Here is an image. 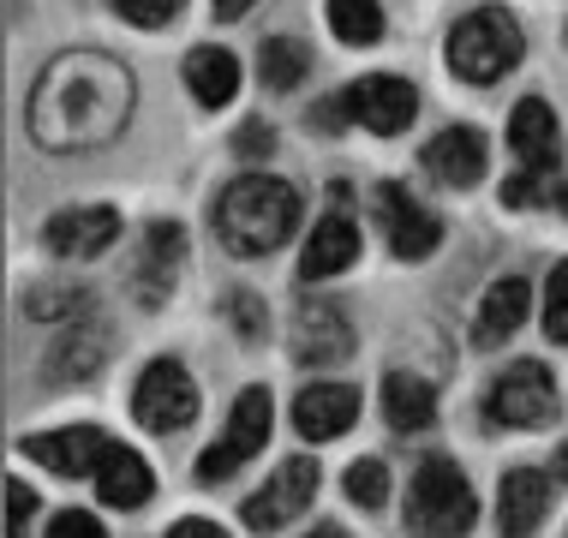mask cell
<instances>
[{
	"label": "cell",
	"mask_w": 568,
	"mask_h": 538,
	"mask_svg": "<svg viewBox=\"0 0 568 538\" xmlns=\"http://www.w3.org/2000/svg\"><path fill=\"white\" fill-rule=\"evenodd\" d=\"M359 407H365V395L353 383H305L294 395V430L305 443H335L353 430Z\"/></svg>",
	"instance_id": "12"
},
{
	"label": "cell",
	"mask_w": 568,
	"mask_h": 538,
	"mask_svg": "<svg viewBox=\"0 0 568 538\" xmlns=\"http://www.w3.org/2000/svg\"><path fill=\"white\" fill-rule=\"evenodd\" d=\"M305 538H347L342 527H329V520H324V527H317V532H305Z\"/></svg>",
	"instance_id": "39"
},
{
	"label": "cell",
	"mask_w": 568,
	"mask_h": 538,
	"mask_svg": "<svg viewBox=\"0 0 568 538\" xmlns=\"http://www.w3.org/2000/svg\"><path fill=\"white\" fill-rule=\"evenodd\" d=\"M30 520H37V490L24 479H7V538H24Z\"/></svg>",
	"instance_id": "30"
},
{
	"label": "cell",
	"mask_w": 568,
	"mask_h": 538,
	"mask_svg": "<svg viewBox=\"0 0 568 538\" xmlns=\"http://www.w3.org/2000/svg\"><path fill=\"white\" fill-rule=\"evenodd\" d=\"M557 204H562V215H568V186H562V197H557Z\"/></svg>",
	"instance_id": "41"
},
{
	"label": "cell",
	"mask_w": 568,
	"mask_h": 538,
	"mask_svg": "<svg viewBox=\"0 0 568 538\" xmlns=\"http://www.w3.org/2000/svg\"><path fill=\"white\" fill-rule=\"evenodd\" d=\"M520 67V24L503 7H473L449 30V72L460 84H497Z\"/></svg>",
	"instance_id": "4"
},
{
	"label": "cell",
	"mask_w": 568,
	"mask_h": 538,
	"mask_svg": "<svg viewBox=\"0 0 568 538\" xmlns=\"http://www.w3.org/2000/svg\"><path fill=\"white\" fill-rule=\"evenodd\" d=\"M102 353H109V342H102V329H72L67 342H60V353L49 359V377L54 383H79L102 365Z\"/></svg>",
	"instance_id": "26"
},
{
	"label": "cell",
	"mask_w": 568,
	"mask_h": 538,
	"mask_svg": "<svg viewBox=\"0 0 568 538\" xmlns=\"http://www.w3.org/2000/svg\"><path fill=\"white\" fill-rule=\"evenodd\" d=\"M186 84L204 108H227L234 90H240V60L227 49H216V42H197V49L186 54Z\"/></svg>",
	"instance_id": "23"
},
{
	"label": "cell",
	"mask_w": 568,
	"mask_h": 538,
	"mask_svg": "<svg viewBox=\"0 0 568 538\" xmlns=\"http://www.w3.org/2000/svg\"><path fill=\"white\" fill-rule=\"evenodd\" d=\"M485 162H490V144H485L479 126H443L432 144H425V168L455 192H467L473 180H485Z\"/></svg>",
	"instance_id": "17"
},
{
	"label": "cell",
	"mask_w": 568,
	"mask_h": 538,
	"mask_svg": "<svg viewBox=\"0 0 568 538\" xmlns=\"http://www.w3.org/2000/svg\"><path fill=\"white\" fill-rule=\"evenodd\" d=\"M539 192H545V180L509 174V186H503V204H509V210H532V204H539Z\"/></svg>",
	"instance_id": "35"
},
{
	"label": "cell",
	"mask_w": 568,
	"mask_h": 538,
	"mask_svg": "<svg viewBox=\"0 0 568 538\" xmlns=\"http://www.w3.org/2000/svg\"><path fill=\"white\" fill-rule=\"evenodd\" d=\"M156 479H150V460L132 455L126 443H109V455H102L97 467V497L109 503V509H144Z\"/></svg>",
	"instance_id": "21"
},
{
	"label": "cell",
	"mask_w": 568,
	"mask_h": 538,
	"mask_svg": "<svg viewBox=\"0 0 568 538\" xmlns=\"http://www.w3.org/2000/svg\"><path fill=\"white\" fill-rule=\"evenodd\" d=\"M180 264H186V234H180L174 222H150L144 252H138V270H132V282L144 287V305H162L168 300Z\"/></svg>",
	"instance_id": "20"
},
{
	"label": "cell",
	"mask_w": 568,
	"mask_h": 538,
	"mask_svg": "<svg viewBox=\"0 0 568 538\" xmlns=\"http://www.w3.org/2000/svg\"><path fill=\"white\" fill-rule=\"evenodd\" d=\"M347 503H359V509H383V497H389V467H383L377 455H359L347 467Z\"/></svg>",
	"instance_id": "27"
},
{
	"label": "cell",
	"mask_w": 568,
	"mask_h": 538,
	"mask_svg": "<svg viewBox=\"0 0 568 538\" xmlns=\"http://www.w3.org/2000/svg\"><path fill=\"white\" fill-rule=\"evenodd\" d=\"M49 538H109V527H102L97 515H84V509H60Z\"/></svg>",
	"instance_id": "32"
},
{
	"label": "cell",
	"mask_w": 568,
	"mask_h": 538,
	"mask_svg": "<svg viewBox=\"0 0 568 538\" xmlns=\"http://www.w3.org/2000/svg\"><path fill=\"white\" fill-rule=\"evenodd\" d=\"M270 425H275V407H270V389H245L234 413H227V430L216 443H210L204 455H197V485H222L227 473H240L245 460H252L257 449L270 443Z\"/></svg>",
	"instance_id": "6"
},
{
	"label": "cell",
	"mask_w": 568,
	"mask_h": 538,
	"mask_svg": "<svg viewBox=\"0 0 568 538\" xmlns=\"http://www.w3.org/2000/svg\"><path fill=\"white\" fill-rule=\"evenodd\" d=\"M485 419L503 430H539L557 419V377L545 359H515L509 372L490 383L485 395Z\"/></svg>",
	"instance_id": "5"
},
{
	"label": "cell",
	"mask_w": 568,
	"mask_h": 538,
	"mask_svg": "<svg viewBox=\"0 0 568 538\" xmlns=\"http://www.w3.org/2000/svg\"><path fill=\"white\" fill-rule=\"evenodd\" d=\"M305 72H312V49H305L300 37H270L264 49H257V84L275 90V97L294 90Z\"/></svg>",
	"instance_id": "24"
},
{
	"label": "cell",
	"mask_w": 568,
	"mask_h": 538,
	"mask_svg": "<svg viewBox=\"0 0 568 538\" xmlns=\"http://www.w3.org/2000/svg\"><path fill=\"white\" fill-rule=\"evenodd\" d=\"M294 353L300 365H342L353 353V323L335 300H305L294 317Z\"/></svg>",
	"instance_id": "15"
},
{
	"label": "cell",
	"mask_w": 568,
	"mask_h": 538,
	"mask_svg": "<svg viewBox=\"0 0 568 538\" xmlns=\"http://www.w3.org/2000/svg\"><path fill=\"white\" fill-rule=\"evenodd\" d=\"M329 30L347 49H372L383 37V7L377 0H329Z\"/></svg>",
	"instance_id": "25"
},
{
	"label": "cell",
	"mask_w": 568,
	"mask_h": 538,
	"mask_svg": "<svg viewBox=\"0 0 568 538\" xmlns=\"http://www.w3.org/2000/svg\"><path fill=\"white\" fill-rule=\"evenodd\" d=\"M252 7H257V0H216V19H245Z\"/></svg>",
	"instance_id": "38"
},
{
	"label": "cell",
	"mask_w": 568,
	"mask_h": 538,
	"mask_svg": "<svg viewBox=\"0 0 568 538\" xmlns=\"http://www.w3.org/2000/svg\"><path fill=\"white\" fill-rule=\"evenodd\" d=\"M132 114V79L102 54H67L42 72V84L30 90V138H42V150H79L102 144L126 126Z\"/></svg>",
	"instance_id": "1"
},
{
	"label": "cell",
	"mask_w": 568,
	"mask_h": 538,
	"mask_svg": "<svg viewBox=\"0 0 568 538\" xmlns=\"http://www.w3.org/2000/svg\"><path fill=\"white\" fill-rule=\"evenodd\" d=\"M168 538H227V527H216V520H204V515H186V520L168 527Z\"/></svg>",
	"instance_id": "36"
},
{
	"label": "cell",
	"mask_w": 568,
	"mask_h": 538,
	"mask_svg": "<svg viewBox=\"0 0 568 538\" xmlns=\"http://www.w3.org/2000/svg\"><path fill=\"white\" fill-rule=\"evenodd\" d=\"M509 150H515L520 174H532V180H550L562 168V132H557V114H550L545 97L515 102V114H509Z\"/></svg>",
	"instance_id": "11"
},
{
	"label": "cell",
	"mask_w": 568,
	"mask_h": 538,
	"mask_svg": "<svg viewBox=\"0 0 568 538\" xmlns=\"http://www.w3.org/2000/svg\"><path fill=\"white\" fill-rule=\"evenodd\" d=\"M372 215H377L383 240H389V252L402 257V264H419V257H432L437 240H443V222H437V215L425 210L407 186H395V180L372 186Z\"/></svg>",
	"instance_id": "8"
},
{
	"label": "cell",
	"mask_w": 568,
	"mask_h": 538,
	"mask_svg": "<svg viewBox=\"0 0 568 538\" xmlns=\"http://www.w3.org/2000/svg\"><path fill=\"white\" fill-rule=\"evenodd\" d=\"M353 257H359V227H353V215L329 210L300 252V282H329V275L353 270Z\"/></svg>",
	"instance_id": "18"
},
{
	"label": "cell",
	"mask_w": 568,
	"mask_h": 538,
	"mask_svg": "<svg viewBox=\"0 0 568 538\" xmlns=\"http://www.w3.org/2000/svg\"><path fill=\"white\" fill-rule=\"evenodd\" d=\"M67 312H84V294L67 282L42 287V294H30V317H67Z\"/></svg>",
	"instance_id": "31"
},
{
	"label": "cell",
	"mask_w": 568,
	"mask_h": 538,
	"mask_svg": "<svg viewBox=\"0 0 568 538\" xmlns=\"http://www.w3.org/2000/svg\"><path fill=\"white\" fill-rule=\"evenodd\" d=\"M383 419H389L395 437H419L437 419V389L413 372H389L383 377Z\"/></svg>",
	"instance_id": "22"
},
{
	"label": "cell",
	"mask_w": 568,
	"mask_h": 538,
	"mask_svg": "<svg viewBox=\"0 0 568 538\" xmlns=\"http://www.w3.org/2000/svg\"><path fill=\"white\" fill-rule=\"evenodd\" d=\"M545 335L568 347V257L550 264V282H545Z\"/></svg>",
	"instance_id": "28"
},
{
	"label": "cell",
	"mask_w": 568,
	"mask_h": 538,
	"mask_svg": "<svg viewBox=\"0 0 568 538\" xmlns=\"http://www.w3.org/2000/svg\"><path fill=\"white\" fill-rule=\"evenodd\" d=\"M557 479L568 485V443H562V449H557Z\"/></svg>",
	"instance_id": "40"
},
{
	"label": "cell",
	"mask_w": 568,
	"mask_h": 538,
	"mask_svg": "<svg viewBox=\"0 0 568 538\" xmlns=\"http://www.w3.org/2000/svg\"><path fill=\"white\" fill-rule=\"evenodd\" d=\"M234 150H240L245 162H264L270 150H275V138H270V126H264V120H252V126H240V144H234Z\"/></svg>",
	"instance_id": "34"
},
{
	"label": "cell",
	"mask_w": 568,
	"mask_h": 538,
	"mask_svg": "<svg viewBox=\"0 0 568 538\" xmlns=\"http://www.w3.org/2000/svg\"><path fill=\"white\" fill-rule=\"evenodd\" d=\"M109 443L114 437L97 425H67V430H49V437H24V455L37 460V467L60 473V479H97Z\"/></svg>",
	"instance_id": "13"
},
{
	"label": "cell",
	"mask_w": 568,
	"mask_h": 538,
	"mask_svg": "<svg viewBox=\"0 0 568 538\" xmlns=\"http://www.w3.org/2000/svg\"><path fill=\"white\" fill-rule=\"evenodd\" d=\"M227 312H234L245 342H264V305H257L252 294H234V300H227Z\"/></svg>",
	"instance_id": "33"
},
{
	"label": "cell",
	"mask_w": 568,
	"mask_h": 538,
	"mask_svg": "<svg viewBox=\"0 0 568 538\" xmlns=\"http://www.w3.org/2000/svg\"><path fill=\"white\" fill-rule=\"evenodd\" d=\"M527 312H532V287L520 282V275H497V282L485 287V300H479V317H473V342L503 347L520 323H527Z\"/></svg>",
	"instance_id": "19"
},
{
	"label": "cell",
	"mask_w": 568,
	"mask_h": 538,
	"mask_svg": "<svg viewBox=\"0 0 568 538\" xmlns=\"http://www.w3.org/2000/svg\"><path fill=\"white\" fill-rule=\"evenodd\" d=\"M550 485L557 479H545L539 467H509L503 473V485H497V527H503V538H532L545 527Z\"/></svg>",
	"instance_id": "16"
},
{
	"label": "cell",
	"mask_w": 568,
	"mask_h": 538,
	"mask_svg": "<svg viewBox=\"0 0 568 538\" xmlns=\"http://www.w3.org/2000/svg\"><path fill=\"white\" fill-rule=\"evenodd\" d=\"M317 460H305V455H294V460H282L275 467V479L257 490V497H245V509H240V520L252 532H282L287 520H300L305 509H312V497H317Z\"/></svg>",
	"instance_id": "9"
},
{
	"label": "cell",
	"mask_w": 568,
	"mask_h": 538,
	"mask_svg": "<svg viewBox=\"0 0 568 538\" xmlns=\"http://www.w3.org/2000/svg\"><path fill=\"white\" fill-rule=\"evenodd\" d=\"M347 120H353V114H347V97H335V102H324V108H312V126H317V132H342Z\"/></svg>",
	"instance_id": "37"
},
{
	"label": "cell",
	"mask_w": 568,
	"mask_h": 538,
	"mask_svg": "<svg viewBox=\"0 0 568 538\" xmlns=\"http://www.w3.org/2000/svg\"><path fill=\"white\" fill-rule=\"evenodd\" d=\"M300 227V192L275 174H240L216 197V240L234 257H270Z\"/></svg>",
	"instance_id": "2"
},
{
	"label": "cell",
	"mask_w": 568,
	"mask_h": 538,
	"mask_svg": "<svg viewBox=\"0 0 568 538\" xmlns=\"http://www.w3.org/2000/svg\"><path fill=\"white\" fill-rule=\"evenodd\" d=\"M132 419L144 430H186L197 419V383L180 359H150L132 383Z\"/></svg>",
	"instance_id": "7"
},
{
	"label": "cell",
	"mask_w": 568,
	"mask_h": 538,
	"mask_svg": "<svg viewBox=\"0 0 568 538\" xmlns=\"http://www.w3.org/2000/svg\"><path fill=\"white\" fill-rule=\"evenodd\" d=\"M180 7H186V0H114V12L126 24H138V30H162Z\"/></svg>",
	"instance_id": "29"
},
{
	"label": "cell",
	"mask_w": 568,
	"mask_h": 538,
	"mask_svg": "<svg viewBox=\"0 0 568 538\" xmlns=\"http://www.w3.org/2000/svg\"><path fill=\"white\" fill-rule=\"evenodd\" d=\"M42 240H49L54 257H102V252L120 240V210H109V204L60 210V215H49Z\"/></svg>",
	"instance_id": "14"
},
{
	"label": "cell",
	"mask_w": 568,
	"mask_h": 538,
	"mask_svg": "<svg viewBox=\"0 0 568 538\" xmlns=\"http://www.w3.org/2000/svg\"><path fill=\"white\" fill-rule=\"evenodd\" d=\"M479 520V497H473L467 473L449 455H425L407 485V532L413 538H467Z\"/></svg>",
	"instance_id": "3"
},
{
	"label": "cell",
	"mask_w": 568,
	"mask_h": 538,
	"mask_svg": "<svg viewBox=\"0 0 568 538\" xmlns=\"http://www.w3.org/2000/svg\"><path fill=\"white\" fill-rule=\"evenodd\" d=\"M342 97H347L353 126H365V132H377V138H402L413 126V114H419V90H413L407 79H395V72L353 79Z\"/></svg>",
	"instance_id": "10"
}]
</instances>
